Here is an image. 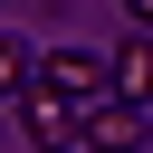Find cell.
<instances>
[{
    "label": "cell",
    "mask_w": 153,
    "mask_h": 153,
    "mask_svg": "<svg viewBox=\"0 0 153 153\" xmlns=\"http://www.w3.org/2000/svg\"><path fill=\"white\" fill-rule=\"evenodd\" d=\"M19 124H29V143H48V153H67V143L86 134V105H76L67 86H48V76H29V86H19Z\"/></svg>",
    "instance_id": "cell-1"
},
{
    "label": "cell",
    "mask_w": 153,
    "mask_h": 153,
    "mask_svg": "<svg viewBox=\"0 0 153 153\" xmlns=\"http://www.w3.org/2000/svg\"><path fill=\"white\" fill-rule=\"evenodd\" d=\"M38 76H48V86H67L76 105L115 96V57H105V48H86V38H76V48H48V57H38Z\"/></svg>",
    "instance_id": "cell-2"
},
{
    "label": "cell",
    "mask_w": 153,
    "mask_h": 153,
    "mask_svg": "<svg viewBox=\"0 0 153 153\" xmlns=\"http://www.w3.org/2000/svg\"><path fill=\"white\" fill-rule=\"evenodd\" d=\"M86 143L134 153V143H143V105H134V96H96V105H86Z\"/></svg>",
    "instance_id": "cell-3"
},
{
    "label": "cell",
    "mask_w": 153,
    "mask_h": 153,
    "mask_svg": "<svg viewBox=\"0 0 153 153\" xmlns=\"http://www.w3.org/2000/svg\"><path fill=\"white\" fill-rule=\"evenodd\" d=\"M115 96H134V105H153V29H134V38L115 48Z\"/></svg>",
    "instance_id": "cell-4"
},
{
    "label": "cell",
    "mask_w": 153,
    "mask_h": 153,
    "mask_svg": "<svg viewBox=\"0 0 153 153\" xmlns=\"http://www.w3.org/2000/svg\"><path fill=\"white\" fill-rule=\"evenodd\" d=\"M29 76H38V57H29V48H19V38H10V29H0V96H19V86H29Z\"/></svg>",
    "instance_id": "cell-5"
},
{
    "label": "cell",
    "mask_w": 153,
    "mask_h": 153,
    "mask_svg": "<svg viewBox=\"0 0 153 153\" xmlns=\"http://www.w3.org/2000/svg\"><path fill=\"white\" fill-rule=\"evenodd\" d=\"M115 10H124V19H134V29H153V0H115Z\"/></svg>",
    "instance_id": "cell-6"
}]
</instances>
